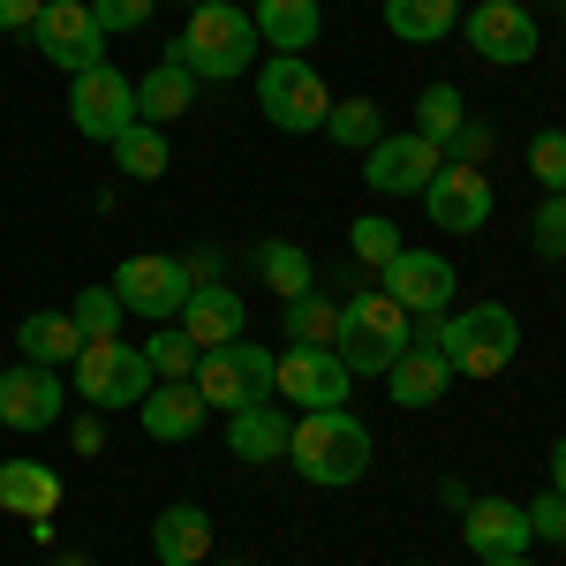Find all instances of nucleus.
I'll use <instances>...</instances> for the list:
<instances>
[{"mask_svg":"<svg viewBox=\"0 0 566 566\" xmlns=\"http://www.w3.org/2000/svg\"><path fill=\"white\" fill-rule=\"evenodd\" d=\"M258 53H264L258 23H250V8H234V0H197L189 23H181V39L167 45V61H181L197 84H227V76H242Z\"/></svg>","mask_w":566,"mask_h":566,"instance_id":"f257e3e1","label":"nucleus"},{"mask_svg":"<svg viewBox=\"0 0 566 566\" xmlns=\"http://www.w3.org/2000/svg\"><path fill=\"white\" fill-rule=\"evenodd\" d=\"M431 348L453 363V378H499L514 348H522V317L506 303H469V310H446L431 325Z\"/></svg>","mask_w":566,"mask_h":566,"instance_id":"f03ea898","label":"nucleus"},{"mask_svg":"<svg viewBox=\"0 0 566 566\" xmlns=\"http://www.w3.org/2000/svg\"><path fill=\"white\" fill-rule=\"evenodd\" d=\"M400 348H416V317L392 303L386 287H363V295H348V303H340V333H333V355L348 363L355 378H386Z\"/></svg>","mask_w":566,"mask_h":566,"instance_id":"7ed1b4c3","label":"nucleus"},{"mask_svg":"<svg viewBox=\"0 0 566 566\" xmlns=\"http://www.w3.org/2000/svg\"><path fill=\"white\" fill-rule=\"evenodd\" d=\"M370 431L355 423L348 408H310L303 423H295V438H287V461L303 469V483H325V491H340V483H363V469H370Z\"/></svg>","mask_w":566,"mask_h":566,"instance_id":"20e7f679","label":"nucleus"},{"mask_svg":"<svg viewBox=\"0 0 566 566\" xmlns=\"http://www.w3.org/2000/svg\"><path fill=\"white\" fill-rule=\"evenodd\" d=\"M258 106H264V122H272V129L317 136V129H325V114H333V91H325V76H317V61H310V53H264Z\"/></svg>","mask_w":566,"mask_h":566,"instance_id":"39448f33","label":"nucleus"},{"mask_svg":"<svg viewBox=\"0 0 566 566\" xmlns=\"http://www.w3.org/2000/svg\"><path fill=\"white\" fill-rule=\"evenodd\" d=\"M69 378H76V392L91 408H136L144 392L159 386L144 348H122V340H84V355L69 363Z\"/></svg>","mask_w":566,"mask_h":566,"instance_id":"423d86ee","label":"nucleus"},{"mask_svg":"<svg viewBox=\"0 0 566 566\" xmlns=\"http://www.w3.org/2000/svg\"><path fill=\"white\" fill-rule=\"evenodd\" d=\"M31 45H39L45 61L61 69V76H84L106 61V31H98V15H91V0H45L39 23H31Z\"/></svg>","mask_w":566,"mask_h":566,"instance_id":"0eeeda50","label":"nucleus"},{"mask_svg":"<svg viewBox=\"0 0 566 566\" xmlns=\"http://www.w3.org/2000/svg\"><path fill=\"white\" fill-rule=\"evenodd\" d=\"M69 122H76V136H91V144H114V136L136 122V76H122L114 61L69 76Z\"/></svg>","mask_w":566,"mask_h":566,"instance_id":"6e6552de","label":"nucleus"},{"mask_svg":"<svg viewBox=\"0 0 566 566\" xmlns=\"http://www.w3.org/2000/svg\"><path fill=\"white\" fill-rule=\"evenodd\" d=\"M189 264L181 258H122V272H114V295H122V310L129 317H151V325H175L181 303H189Z\"/></svg>","mask_w":566,"mask_h":566,"instance_id":"1a4fd4ad","label":"nucleus"},{"mask_svg":"<svg viewBox=\"0 0 566 566\" xmlns=\"http://www.w3.org/2000/svg\"><path fill=\"white\" fill-rule=\"evenodd\" d=\"M461 39H469V53L499 61V69H522V61H536L544 31H536V15H528L522 0H483V8L461 15Z\"/></svg>","mask_w":566,"mask_h":566,"instance_id":"9d476101","label":"nucleus"},{"mask_svg":"<svg viewBox=\"0 0 566 566\" xmlns=\"http://www.w3.org/2000/svg\"><path fill=\"white\" fill-rule=\"evenodd\" d=\"M446 167V151H438L431 136H378L370 151H363V181L378 189V197H423L431 175Z\"/></svg>","mask_w":566,"mask_h":566,"instance_id":"9b49d317","label":"nucleus"},{"mask_svg":"<svg viewBox=\"0 0 566 566\" xmlns=\"http://www.w3.org/2000/svg\"><path fill=\"white\" fill-rule=\"evenodd\" d=\"M423 212H431V227H446V234H483L491 212H499V189H491L483 167H438L431 189H423Z\"/></svg>","mask_w":566,"mask_h":566,"instance_id":"f8f14e48","label":"nucleus"},{"mask_svg":"<svg viewBox=\"0 0 566 566\" xmlns=\"http://www.w3.org/2000/svg\"><path fill=\"white\" fill-rule=\"evenodd\" d=\"M272 392L295 400V408H348L355 370L333 348H280V378H272Z\"/></svg>","mask_w":566,"mask_h":566,"instance_id":"ddd939ff","label":"nucleus"},{"mask_svg":"<svg viewBox=\"0 0 566 566\" xmlns=\"http://www.w3.org/2000/svg\"><path fill=\"white\" fill-rule=\"evenodd\" d=\"M453 287H461V272L438 258V250H400V258L386 264V295L408 317H446L453 310Z\"/></svg>","mask_w":566,"mask_h":566,"instance_id":"4468645a","label":"nucleus"},{"mask_svg":"<svg viewBox=\"0 0 566 566\" xmlns=\"http://www.w3.org/2000/svg\"><path fill=\"white\" fill-rule=\"evenodd\" d=\"M461 544L476 559H528V544H536L528 506H514V499H469L461 506Z\"/></svg>","mask_w":566,"mask_h":566,"instance_id":"2eb2a0df","label":"nucleus"},{"mask_svg":"<svg viewBox=\"0 0 566 566\" xmlns=\"http://www.w3.org/2000/svg\"><path fill=\"white\" fill-rule=\"evenodd\" d=\"M61 370H45V363H15V370H0V423L8 431H53L61 423Z\"/></svg>","mask_w":566,"mask_h":566,"instance_id":"dca6fc26","label":"nucleus"},{"mask_svg":"<svg viewBox=\"0 0 566 566\" xmlns=\"http://www.w3.org/2000/svg\"><path fill=\"white\" fill-rule=\"evenodd\" d=\"M287 438H295V416L272 408V400H250V408L227 416V453H234L242 469H272V461H287Z\"/></svg>","mask_w":566,"mask_h":566,"instance_id":"f3484780","label":"nucleus"},{"mask_svg":"<svg viewBox=\"0 0 566 566\" xmlns=\"http://www.w3.org/2000/svg\"><path fill=\"white\" fill-rule=\"evenodd\" d=\"M0 514H23L31 536H53V514H61V469H45V461H0Z\"/></svg>","mask_w":566,"mask_h":566,"instance_id":"a211bd4d","label":"nucleus"},{"mask_svg":"<svg viewBox=\"0 0 566 566\" xmlns=\"http://www.w3.org/2000/svg\"><path fill=\"white\" fill-rule=\"evenodd\" d=\"M136 416H144V431L159 438V446H181V438L205 431V416H212V408H205V392L189 386V378H159V386L136 400Z\"/></svg>","mask_w":566,"mask_h":566,"instance_id":"6ab92c4d","label":"nucleus"},{"mask_svg":"<svg viewBox=\"0 0 566 566\" xmlns=\"http://www.w3.org/2000/svg\"><path fill=\"white\" fill-rule=\"evenodd\" d=\"M181 333H189L197 348H234V340L250 333L242 295H234V287H189V303H181Z\"/></svg>","mask_w":566,"mask_h":566,"instance_id":"aec40b11","label":"nucleus"},{"mask_svg":"<svg viewBox=\"0 0 566 566\" xmlns=\"http://www.w3.org/2000/svg\"><path fill=\"white\" fill-rule=\"evenodd\" d=\"M446 386H453V363H446L431 340L400 348V355H392V370H386L392 408H438V392H446Z\"/></svg>","mask_w":566,"mask_h":566,"instance_id":"412c9836","label":"nucleus"},{"mask_svg":"<svg viewBox=\"0 0 566 566\" xmlns=\"http://www.w3.org/2000/svg\"><path fill=\"white\" fill-rule=\"evenodd\" d=\"M250 23H258V45L272 53H303L325 31V8L317 0H250Z\"/></svg>","mask_w":566,"mask_h":566,"instance_id":"4be33fe9","label":"nucleus"},{"mask_svg":"<svg viewBox=\"0 0 566 566\" xmlns=\"http://www.w3.org/2000/svg\"><path fill=\"white\" fill-rule=\"evenodd\" d=\"M151 552H159V566H205V552H212V514L205 506H167L159 522H151Z\"/></svg>","mask_w":566,"mask_h":566,"instance_id":"5701e85b","label":"nucleus"},{"mask_svg":"<svg viewBox=\"0 0 566 566\" xmlns=\"http://www.w3.org/2000/svg\"><path fill=\"white\" fill-rule=\"evenodd\" d=\"M189 106H197V76H189L181 61H159L151 76H136V122H151V129H175Z\"/></svg>","mask_w":566,"mask_h":566,"instance_id":"b1692460","label":"nucleus"},{"mask_svg":"<svg viewBox=\"0 0 566 566\" xmlns=\"http://www.w3.org/2000/svg\"><path fill=\"white\" fill-rule=\"evenodd\" d=\"M15 348H23V363L61 370V363H76V355H84V333H76V317H69V310H31V317L15 325Z\"/></svg>","mask_w":566,"mask_h":566,"instance_id":"393cba45","label":"nucleus"},{"mask_svg":"<svg viewBox=\"0 0 566 566\" xmlns=\"http://www.w3.org/2000/svg\"><path fill=\"white\" fill-rule=\"evenodd\" d=\"M189 386L205 392V408H219V416L250 408V378H242V355H234V348H205V355H197V370H189Z\"/></svg>","mask_w":566,"mask_h":566,"instance_id":"a878e982","label":"nucleus"},{"mask_svg":"<svg viewBox=\"0 0 566 566\" xmlns=\"http://www.w3.org/2000/svg\"><path fill=\"white\" fill-rule=\"evenodd\" d=\"M461 23V0H386V31L400 45H438Z\"/></svg>","mask_w":566,"mask_h":566,"instance_id":"bb28decb","label":"nucleus"},{"mask_svg":"<svg viewBox=\"0 0 566 566\" xmlns=\"http://www.w3.org/2000/svg\"><path fill=\"white\" fill-rule=\"evenodd\" d=\"M250 264H258V280L280 295V303L310 295V280H317V272H310V250H303V242H280V234H272V242H258V250H250Z\"/></svg>","mask_w":566,"mask_h":566,"instance_id":"cd10ccee","label":"nucleus"},{"mask_svg":"<svg viewBox=\"0 0 566 566\" xmlns=\"http://www.w3.org/2000/svg\"><path fill=\"white\" fill-rule=\"evenodd\" d=\"M280 325H287V348H333L340 303H325V295L310 287V295H295V303H280Z\"/></svg>","mask_w":566,"mask_h":566,"instance_id":"c85d7f7f","label":"nucleus"},{"mask_svg":"<svg viewBox=\"0 0 566 566\" xmlns=\"http://www.w3.org/2000/svg\"><path fill=\"white\" fill-rule=\"evenodd\" d=\"M317 136H333L340 151H370V144L386 136V106H378V98H333V114H325Z\"/></svg>","mask_w":566,"mask_h":566,"instance_id":"c756f323","label":"nucleus"},{"mask_svg":"<svg viewBox=\"0 0 566 566\" xmlns=\"http://www.w3.org/2000/svg\"><path fill=\"white\" fill-rule=\"evenodd\" d=\"M114 167H122L129 181H159V175H167V129L129 122V129L114 136Z\"/></svg>","mask_w":566,"mask_h":566,"instance_id":"7c9ffc66","label":"nucleus"},{"mask_svg":"<svg viewBox=\"0 0 566 566\" xmlns=\"http://www.w3.org/2000/svg\"><path fill=\"white\" fill-rule=\"evenodd\" d=\"M461 122H469V98H461V84H423V98H416V136H431L438 151H446Z\"/></svg>","mask_w":566,"mask_h":566,"instance_id":"2f4dec72","label":"nucleus"},{"mask_svg":"<svg viewBox=\"0 0 566 566\" xmlns=\"http://www.w3.org/2000/svg\"><path fill=\"white\" fill-rule=\"evenodd\" d=\"M69 317H76V333H84V340H122V317H129V310H122L114 287H84V295L69 303Z\"/></svg>","mask_w":566,"mask_h":566,"instance_id":"473e14b6","label":"nucleus"},{"mask_svg":"<svg viewBox=\"0 0 566 566\" xmlns=\"http://www.w3.org/2000/svg\"><path fill=\"white\" fill-rule=\"evenodd\" d=\"M348 250H355V258H363V264H378V272H386V264L400 258L408 242H400V227H392L386 212H363V219H355V227H348Z\"/></svg>","mask_w":566,"mask_h":566,"instance_id":"72a5a7b5","label":"nucleus"},{"mask_svg":"<svg viewBox=\"0 0 566 566\" xmlns=\"http://www.w3.org/2000/svg\"><path fill=\"white\" fill-rule=\"evenodd\" d=\"M197 340H189V333H175V325H159V333H151V340H144V363H151V378H189V370H197Z\"/></svg>","mask_w":566,"mask_h":566,"instance_id":"f704fd0d","label":"nucleus"},{"mask_svg":"<svg viewBox=\"0 0 566 566\" xmlns=\"http://www.w3.org/2000/svg\"><path fill=\"white\" fill-rule=\"evenodd\" d=\"M528 175L544 181V197L566 189V129H536L528 136Z\"/></svg>","mask_w":566,"mask_h":566,"instance_id":"c9c22d12","label":"nucleus"},{"mask_svg":"<svg viewBox=\"0 0 566 566\" xmlns=\"http://www.w3.org/2000/svg\"><path fill=\"white\" fill-rule=\"evenodd\" d=\"M528 242H536V258H566V189L536 205V219H528Z\"/></svg>","mask_w":566,"mask_h":566,"instance_id":"e433bc0d","label":"nucleus"},{"mask_svg":"<svg viewBox=\"0 0 566 566\" xmlns=\"http://www.w3.org/2000/svg\"><path fill=\"white\" fill-rule=\"evenodd\" d=\"M151 8H159V0H91V15H98V31H106V39L144 31V23H151Z\"/></svg>","mask_w":566,"mask_h":566,"instance_id":"4c0bfd02","label":"nucleus"},{"mask_svg":"<svg viewBox=\"0 0 566 566\" xmlns=\"http://www.w3.org/2000/svg\"><path fill=\"white\" fill-rule=\"evenodd\" d=\"M491 144H499V136H491V122H461V129H453V144H446V167H483V159H491Z\"/></svg>","mask_w":566,"mask_h":566,"instance_id":"58836bf2","label":"nucleus"},{"mask_svg":"<svg viewBox=\"0 0 566 566\" xmlns=\"http://www.w3.org/2000/svg\"><path fill=\"white\" fill-rule=\"evenodd\" d=\"M528 528H536V536H566V499L559 491H544V499L528 506Z\"/></svg>","mask_w":566,"mask_h":566,"instance_id":"ea45409f","label":"nucleus"},{"mask_svg":"<svg viewBox=\"0 0 566 566\" xmlns=\"http://www.w3.org/2000/svg\"><path fill=\"white\" fill-rule=\"evenodd\" d=\"M45 0H0V31H31Z\"/></svg>","mask_w":566,"mask_h":566,"instance_id":"a19ab883","label":"nucleus"},{"mask_svg":"<svg viewBox=\"0 0 566 566\" xmlns=\"http://www.w3.org/2000/svg\"><path fill=\"white\" fill-rule=\"evenodd\" d=\"M181 264H189L197 287H219V250H197V258H181Z\"/></svg>","mask_w":566,"mask_h":566,"instance_id":"79ce46f5","label":"nucleus"},{"mask_svg":"<svg viewBox=\"0 0 566 566\" xmlns=\"http://www.w3.org/2000/svg\"><path fill=\"white\" fill-rule=\"evenodd\" d=\"M76 453H98V446H106V423H98V416H76Z\"/></svg>","mask_w":566,"mask_h":566,"instance_id":"37998d69","label":"nucleus"},{"mask_svg":"<svg viewBox=\"0 0 566 566\" xmlns=\"http://www.w3.org/2000/svg\"><path fill=\"white\" fill-rule=\"evenodd\" d=\"M552 491H559V499H566V438H559V446H552Z\"/></svg>","mask_w":566,"mask_h":566,"instance_id":"c03bdc74","label":"nucleus"},{"mask_svg":"<svg viewBox=\"0 0 566 566\" xmlns=\"http://www.w3.org/2000/svg\"><path fill=\"white\" fill-rule=\"evenodd\" d=\"M53 566H91V559H84V552H61V559H53Z\"/></svg>","mask_w":566,"mask_h":566,"instance_id":"a18cd8bd","label":"nucleus"},{"mask_svg":"<svg viewBox=\"0 0 566 566\" xmlns=\"http://www.w3.org/2000/svg\"><path fill=\"white\" fill-rule=\"evenodd\" d=\"M476 566H536V559H476Z\"/></svg>","mask_w":566,"mask_h":566,"instance_id":"49530a36","label":"nucleus"},{"mask_svg":"<svg viewBox=\"0 0 566 566\" xmlns=\"http://www.w3.org/2000/svg\"><path fill=\"white\" fill-rule=\"evenodd\" d=\"M234 8H250V0H234Z\"/></svg>","mask_w":566,"mask_h":566,"instance_id":"de8ad7c7","label":"nucleus"},{"mask_svg":"<svg viewBox=\"0 0 566 566\" xmlns=\"http://www.w3.org/2000/svg\"><path fill=\"white\" fill-rule=\"evenodd\" d=\"M559 544H566V536H559Z\"/></svg>","mask_w":566,"mask_h":566,"instance_id":"09e8293b","label":"nucleus"}]
</instances>
